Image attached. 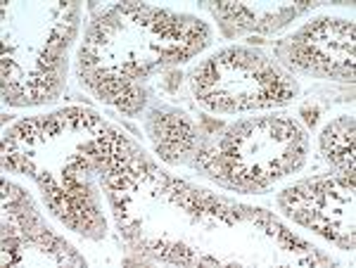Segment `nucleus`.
Returning <instances> with one entry per match:
<instances>
[{
  "mask_svg": "<svg viewBox=\"0 0 356 268\" xmlns=\"http://www.w3.org/2000/svg\"><path fill=\"white\" fill-rule=\"evenodd\" d=\"M195 167L231 190L259 192L292 174L307 157V133L292 119H245L223 128L219 138L200 135Z\"/></svg>",
  "mask_w": 356,
  "mask_h": 268,
  "instance_id": "nucleus-1",
  "label": "nucleus"
},
{
  "mask_svg": "<svg viewBox=\"0 0 356 268\" xmlns=\"http://www.w3.org/2000/svg\"><path fill=\"white\" fill-rule=\"evenodd\" d=\"M191 85L207 110L221 114L285 105L297 95L295 78L252 48H228L211 55L193 72Z\"/></svg>",
  "mask_w": 356,
  "mask_h": 268,
  "instance_id": "nucleus-2",
  "label": "nucleus"
},
{
  "mask_svg": "<svg viewBox=\"0 0 356 268\" xmlns=\"http://www.w3.org/2000/svg\"><path fill=\"white\" fill-rule=\"evenodd\" d=\"M285 67L321 78L354 81V22L314 19L275 48Z\"/></svg>",
  "mask_w": 356,
  "mask_h": 268,
  "instance_id": "nucleus-3",
  "label": "nucleus"
},
{
  "mask_svg": "<svg viewBox=\"0 0 356 268\" xmlns=\"http://www.w3.org/2000/svg\"><path fill=\"white\" fill-rule=\"evenodd\" d=\"M314 8V3L302 5H273V8H264V5H207L214 17H219V26L223 36H238L245 31H264L271 33L275 28L285 26L290 19L302 15L304 10Z\"/></svg>",
  "mask_w": 356,
  "mask_h": 268,
  "instance_id": "nucleus-4",
  "label": "nucleus"
},
{
  "mask_svg": "<svg viewBox=\"0 0 356 268\" xmlns=\"http://www.w3.org/2000/svg\"><path fill=\"white\" fill-rule=\"evenodd\" d=\"M147 131H150L157 152L169 164L186 162L197 150L200 128L178 110H169V107L152 110L147 119Z\"/></svg>",
  "mask_w": 356,
  "mask_h": 268,
  "instance_id": "nucleus-5",
  "label": "nucleus"
},
{
  "mask_svg": "<svg viewBox=\"0 0 356 268\" xmlns=\"http://www.w3.org/2000/svg\"><path fill=\"white\" fill-rule=\"evenodd\" d=\"M321 155L340 178L354 183V117L342 114L321 133Z\"/></svg>",
  "mask_w": 356,
  "mask_h": 268,
  "instance_id": "nucleus-6",
  "label": "nucleus"
}]
</instances>
